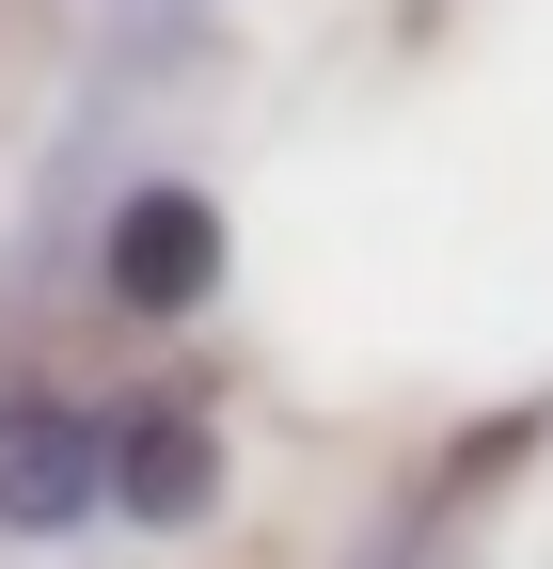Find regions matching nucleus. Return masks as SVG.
I'll use <instances>...</instances> for the list:
<instances>
[{
	"instance_id": "obj_1",
	"label": "nucleus",
	"mask_w": 553,
	"mask_h": 569,
	"mask_svg": "<svg viewBox=\"0 0 553 569\" xmlns=\"http://www.w3.org/2000/svg\"><path fill=\"white\" fill-rule=\"evenodd\" d=\"M127 443H95L80 411H0V522H80Z\"/></svg>"
},
{
	"instance_id": "obj_2",
	"label": "nucleus",
	"mask_w": 553,
	"mask_h": 569,
	"mask_svg": "<svg viewBox=\"0 0 553 569\" xmlns=\"http://www.w3.org/2000/svg\"><path fill=\"white\" fill-rule=\"evenodd\" d=\"M205 269H222V222H205L190 190H159V206H127V238H111V284H127V301H143V317H174L190 284H205Z\"/></svg>"
},
{
	"instance_id": "obj_3",
	"label": "nucleus",
	"mask_w": 553,
	"mask_h": 569,
	"mask_svg": "<svg viewBox=\"0 0 553 569\" xmlns=\"http://www.w3.org/2000/svg\"><path fill=\"white\" fill-rule=\"evenodd\" d=\"M111 490H127V507H159V522H174V507H205V427H174V411H159V427H127Z\"/></svg>"
}]
</instances>
